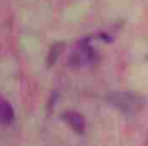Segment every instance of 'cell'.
<instances>
[{
    "mask_svg": "<svg viewBox=\"0 0 148 146\" xmlns=\"http://www.w3.org/2000/svg\"><path fill=\"white\" fill-rule=\"evenodd\" d=\"M107 102L126 114L138 113L145 105V98L132 92H110L107 95Z\"/></svg>",
    "mask_w": 148,
    "mask_h": 146,
    "instance_id": "cell-1",
    "label": "cell"
},
{
    "mask_svg": "<svg viewBox=\"0 0 148 146\" xmlns=\"http://www.w3.org/2000/svg\"><path fill=\"white\" fill-rule=\"evenodd\" d=\"M62 119L70 126V129L73 130L75 133L81 135V133L84 132V126H86V122H84V117L81 116L80 113H75V111H72V113L70 111L62 113Z\"/></svg>",
    "mask_w": 148,
    "mask_h": 146,
    "instance_id": "cell-2",
    "label": "cell"
},
{
    "mask_svg": "<svg viewBox=\"0 0 148 146\" xmlns=\"http://www.w3.org/2000/svg\"><path fill=\"white\" fill-rule=\"evenodd\" d=\"M14 121V108L5 98H0V124L8 126Z\"/></svg>",
    "mask_w": 148,
    "mask_h": 146,
    "instance_id": "cell-3",
    "label": "cell"
}]
</instances>
